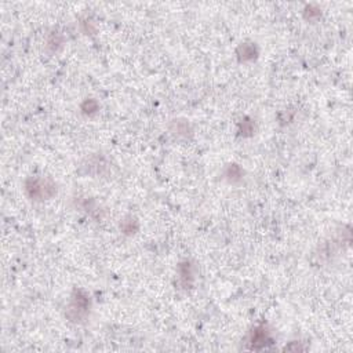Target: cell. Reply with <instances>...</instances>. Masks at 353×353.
Here are the masks:
<instances>
[{"mask_svg": "<svg viewBox=\"0 0 353 353\" xmlns=\"http://www.w3.org/2000/svg\"><path fill=\"white\" fill-rule=\"evenodd\" d=\"M27 192L31 195V197H35V199H46L54 195L55 188L54 185H51L47 181L33 179L31 185L29 183L27 185Z\"/></svg>", "mask_w": 353, "mask_h": 353, "instance_id": "6da1fadb", "label": "cell"}, {"mask_svg": "<svg viewBox=\"0 0 353 353\" xmlns=\"http://www.w3.org/2000/svg\"><path fill=\"white\" fill-rule=\"evenodd\" d=\"M266 341H268V335H266V333H264V330L254 331V335H252V340H251L252 348L258 349V348H262V346H265Z\"/></svg>", "mask_w": 353, "mask_h": 353, "instance_id": "7a4b0ae2", "label": "cell"}]
</instances>
